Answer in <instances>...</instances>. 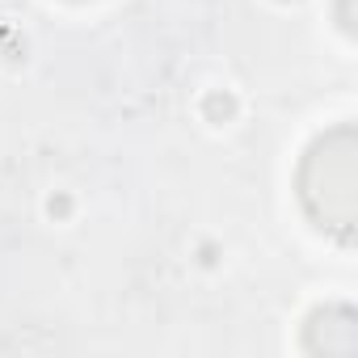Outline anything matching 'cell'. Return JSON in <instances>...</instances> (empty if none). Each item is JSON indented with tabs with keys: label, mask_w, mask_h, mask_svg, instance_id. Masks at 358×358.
I'll use <instances>...</instances> for the list:
<instances>
[{
	"label": "cell",
	"mask_w": 358,
	"mask_h": 358,
	"mask_svg": "<svg viewBox=\"0 0 358 358\" xmlns=\"http://www.w3.org/2000/svg\"><path fill=\"white\" fill-rule=\"evenodd\" d=\"M203 110H207V118H211V122H224V118H232V110H236V101H232L228 93H211Z\"/></svg>",
	"instance_id": "obj_1"
},
{
	"label": "cell",
	"mask_w": 358,
	"mask_h": 358,
	"mask_svg": "<svg viewBox=\"0 0 358 358\" xmlns=\"http://www.w3.org/2000/svg\"><path fill=\"white\" fill-rule=\"evenodd\" d=\"M47 211H51V215H68V211H72V203L59 194V199H51V203H47Z\"/></svg>",
	"instance_id": "obj_2"
}]
</instances>
